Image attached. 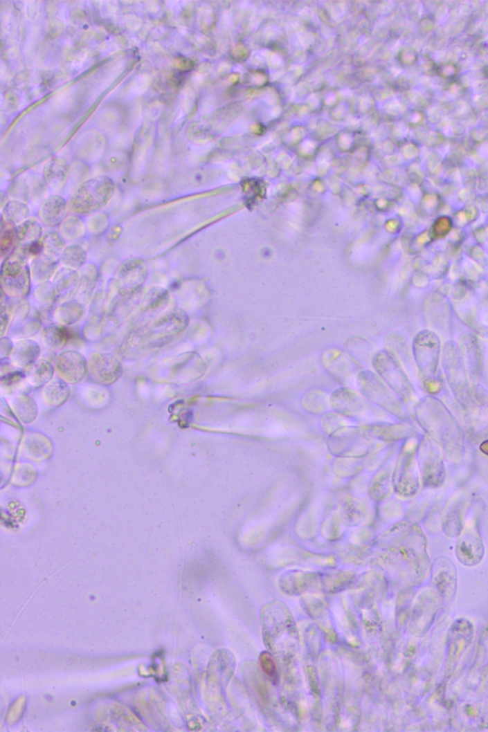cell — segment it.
Segmentation results:
<instances>
[{"instance_id":"6da1fadb","label":"cell","mask_w":488,"mask_h":732,"mask_svg":"<svg viewBox=\"0 0 488 732\" xmlns=\"http://www.w3.org/2000/svg\"><path fill=\"white\" fill-rule=\"evenodd\" d=\"M262 628L265 643L274 652L285 655L290 648H295L297 643V630L295 622L284 605L275 603L264 610L262 616Z\"/></svg>"},{"instance_id":"7a4b0ae2","label":"cell","mask_w":488,"mask_h":732,"mask_svg":"<svg viewBox=\"0 0 488 732\" xmlns=\"http://www.w3.org/2000/svg\"><path fill=\"white\" fill-rule=\"evenodd\" d=\"M115 190L112 179L106 176H96L78 186L71 199V209L80 214L95 213L110 203Z\"/></svg>"},{"instance_id":"3957f363","label":"cell","mask_w":488,"mask_h":732,"mask_svg":"<svg viewBox=\"0 0 488 732\" xmlns=\"http://www.w3.org/2000/svg\"><path fill=\"white\" fill-rule=\"evenodd\" d=\"M189 322L188 315L182 310H174L169 314L153 320L150 324L144 325L129 335L125 340V345L132 348L149 345L154 340H161L166 338L173 337L183 331Z\"/></svg>"},{"instance_id":"277c9868","label":"cell","mask_w":488,"mask_h":732,"mask_svg":"<svg viewBox=\"0 0 488 732\" xmlns=\"http://www.w3.org/2000/svg\"><path fill=\"white\" fill-rule=\"evenodd\" d=\"M441 342L438 336L429 330L419 332L415 338L413 353L419 374L427 387L436 383L437 370L441 358Z\"/></svg>"},{"instance_id":"5b68a950","label":"cell","mask_w":488,"mask_h":732,"mask_svg":"<svg viewBox=\"0 0 488 732\" xmlns=\"http://www.w3.org/2000/svg\"><path fill=\"white\" fill-rule=\"evenodd\" d=\"M32 275L26 259L19 254H12L1 267L2 293L10 298H25L31 290Z\"/></svg>"},{"instance_id":"8992f818","label":"cell","mask_w":488,"mask_h":732,"mask_svg":"<svg viewBox=\"0 0 488 732\" xmlns=\"http://www.w3.org/2000/svg\"><path fill=\"white\" fill-rule=\"evenodd\" d=\"M442 363L450 387L460 401L464 400L467 396L469 383L464 357L456 342H449L444 345Z\"/></svg>"},{"instance_id":"52a82bcc","label":"cell","mask_w":488,"mask_h":732,"mask_svg":"<svg viewBox=\"0 0 488 732\" xmlns=\"http://www.w3.org/2000/svg\"><path fill=\"white\" fill-rule=\"evenodd\" d=\"M147 273V265L143 259H127L116 272L115 281L118 291L123 297L132 296L143 286Z\"/></svg>"},{"instance_id":"ba28073f","label":"cell","mask_w":488,"mask_h":732,"mask_svg":"<svg viewBox=\"0 0 488 732\" xmlns=\"http://www.w3.org/2000/svg\"><path fill=\"white\" fill-rule=\"evenodd\" d=\"M57 372L68 385L82 382L89 373V363L84 356L75 350L63 351L57 357Z\"/></svg>"},{"instance_id":"9c48e42d","label":"cell","mask_w":488,"mask_h":732,"mask_svg":"<svg viewBox=\"0 0 488 732\" xmlns=\"http://www.w3.org/2000/svg\"><path fill=\"white\" fill-rule=\"evenodd\" d=\"M88 363L93 380L102 385H113L123 373L120 360L115 355L109 353H95L91 356Z\"/></svg>"},{"instance_id":"30bf717a","label":"cell","mask_w":488,"mask_h":732,"mask_svg":"<svg viewBox=\"0 0 488 732\" xmlns=\"http://www.w3.org/2000/svg\"><path fill=\"white\" fill-rule=\"evenodd\" d=\"M378 358L379 365H377L376 368L381 373L383 380L401 397L410 398L413 388L395 358L386 353H383Z\"/></svg>"},{"instance_id":"8fae6325","label":"cell","mask_w":488,"mask_h":732,"mask_svg":"<svg viewBox=\"0 0 488 732\" xmlns=\"http://www.w3.org/2000/svg\"><path fill=\"white\" fill-rule=\"evenodd\" d=\"M424 481L426 486H438L444 479V464L439 450L431 441L424 443L421 457Z\"/></svg>"},{"instance_id":"7c38bea8","label":"cell","mask_w":488,"mask_h":732,"mask_svg":"<svg viewBox=\"0 0 488 732\" xmlns=\"http://www.w3.org/2000/svg\"><path fill=\"white\" fill-rule=\"evenodd\" d=\"M457 555L464 564H476L482 559V541L474 527H467L460 538L457 545Z\"/></svg>"},{"instance_id":"4fadbf2b","label":"cell","mask_w":488,"mask_h":732,"mask_svg":"<svg viewBox=\"0 0 488 732\" xmlns=\"http://www.w3.org/2000/svg\"><path fill=\"white\" fill-rule=\"evenodd\" d=\"M80 277L77 270L62 267L55 273L53 284L57 292V299L60 302H68L77 294Z\"/></svg>"},{"instance_id":"5bb4252c","label":"cell","mask_w":488,"mask_h":732,"mask_svg":"<svg viewBox=\"0 0 488 732\" xmlns=\"http://www.w3.org/2000/svg\"><path fill=\"white\" fill-rule=\"evenodd\" d=\"M66 201L60 196H50L43 201L39 207V219L47 226L62 224V222L66 219Z\"/></svg>"},{"instance_id":"9a60e30c","label":"cell","mask_w":488,"mask_h":732,"mask_svg":"<svg viewBox=\"0 0 488 732\" xmlns=\"http://www.w3.org/2000/svg\"><path fill=\"white\" fill-rule=\"evenodd\" d=\"M55 368L49 360L39 358L25 368L24 374L31 387H42L46 385L54 377Z\"/></svg>"},{"instance_id":"2e32d148","label":"cell","mask_w":488,"mask_h":732,"mask_svg":"<svg viewBox=\"0 0 488 732\" xmlns=\"http://www.w3.org/2000/svg\"><path fill=\"white\" fill-rule=\"evenodd\" d=\"M40 347L32 340H21L16 342L11 353L12 365L17 367L26 368L39 360Z\"/></svg>"},{"instance_id":"e0dca14e","label":"cell","mask_w":488,"mask_h":732,"mask_svg":"<svg viewBox=\"0 0 488 732\" xmlns=\"http://www.w3.org/2000/svg\"><path fill=\"white\" fill-rule=\"evenodd\" d=\"M68 173H69V164L67 161L55 156L48 161L45 166V181L53 190H60L66 181Z\"/></svg>"},{"instance_id":"ac0fdd59","label":"cell","mask_w":488,"mask_h":732,"mask_svg":"<svg viewBox=\"0 0 488 732\" xmlns=\"http://www.w3.org/2000/svg\"><path fill=\"white\" fill-rule=\"evenodd\" d=\"M462 357L465 367L469 370L472 378H478L480 371V350L479 343L474 336L464 335L462 340Z\"/></svg>"},{"instance_id":"d6986e66","label":"cell","mask_w":488,"mask_h":732,"mask_svg":"<svg viewBox=\"0 0 488 732\" xmlns=\"http://www.w3.org/2000/svg\"><path fill=\"white\" fill-rule=\"evenodd\" d=\"M83 313H84V305L80 304L77 300H68V302H62L55 309L54 315L58 324L66 327V325H72L78 322L82 319Z\"/></svg>"},{"instance_id":"ffe728a7","label":"cell","mask_w":488,"mask_h":732,"mask_svg":"<svg viewBox=\"0 0 488 732\" xmlns=\"http://www.w3.org/2000/svg\"><path fill=\"white\" fill-rule=\"evenodd\" d=\"M42 395L48 405L57 408L63 405L69 398L70 387L64 381H51L48 385H45Z\"/></svg>"},{"instance_id":"44dd1931","label":"cell","mask_w":488,"mask_h":732,"mask_svg":"<svg viewBox=\"0 0 488 732\" xmlns=\"http://www.w3.org/2000/svg\"><path fill=\"white\" fill-rule=\"evenodd\" d=\"M57 261L48 259V257L39 255L32 262L31 275L32 280L37 284H43L48 282L53 276H55L57 268Z\"/></svg>"},{"instance_id":"7402d4cb","label":"cell","mask_w":488,"mask_h":732,"mask_svg":"<svg viewBox=\"0 0 488 732\" xmlns=\"http://www.w3.org/2000/svg\"><path fill=\"white\" fill-rule=\"evenodd\" d=\"M42 244L43 248L42 256L53 259V261H60L63 251L66 248V242H65L64 238L55 231L47 232L42 237Z\"/></svg>"},{"instance_id":"603a6c76","label":"cell","mask_w":488,"mask_h":732,"mask_svg":"<svg viewBox=\"0 0 488 732\" xmlns=\"http://www.w3.org/2000/svg\"><path fill=\"white\" fill-rule=\"evenodd\" d=\"M17 242L20 246L29 247L40 241L42 237V227L34 219H27L24 223L17 226Z\"/></svg>"},{"instance_id":"cb8c5ba5","label":"cell","mask_w":488,"mask_h":732,"mask_svg":"<svg viewBox=\"0 0 488 732\" xmlns=\"http://www.w3.org/2000/svg\"><path fill=\"white\" fill-rule=\"evenodd\" d=\"M69 339V332L62 325H50L45 328L42 335V342L45 347L51 350L62 349Z\"/></svg>"},{"instance_id":"d4e9b609","label":"cell","mask_w":488,"mask_h":732,"mask_svg":"<svg viewBox=\"0 0 488 732\" xmlns=\"http://www.w3.org/2000/svg\"><path fill=\"white\" fill-rule=\"evenodd\" d=\"M86 259H87V254L82 246L78 244H71L63 251L60 262H62L63 267L77 270L82 268L83 264H85Z\"/></svg>"},{"instance_id":"484cf974","label":"cell","mask_w":488,"mask_h":732,"mask_svg":"<svg viewBox=\"0 0 488 732\" xmlns=\"http://www.w3.org/2000/svg\"><path fill=\"white\" fill-rule=\"evenodd\" d=\"M29 216L30 209L26 203L20 201H10L4 207L2 218L17 226L26 221Z\"/></svg>"},{"instance_id":"4316f807","label":"cell","mask_w":488,"mask_h":732,"mask_svg":"<svg viewBox=\"0 0 488 732\" xmlns=\"http://www.w3.org/2000/svg\"><path fill=\"white\" fill-rule=\"evenodd\" d=\"M12 408H14L15 412H16L19 420L25 423H32L37 418V405H35V403L32 399L28 398L26 396H20V397L15 399Z\"/></svg>"},{"instance_id":"83f0119b","label":"cell","mask_w":488,"mask_h":732,"mask_svg":"<svg viewBox=\"0 0 488 732\" xmlns=\"http://www.w3.org/2000/svg\"><path fill=\"white\" fill-rule=\"evenodd\" d=\"M96 279H97V271L90 266L89 268L85 270L84 275L80 277V285H78L77 294H75V300L80 304L84 305L89 302L93 289H95Z\"/></svg>"},{"instance_id":"f1b7e54d","label":"cell","mask_w":488,"mask_h":732,"mask_svg":"<svg viewBox=\"0 0 488 732\" xmlns=\"http://www.w3.org/2000/svg\"><path fill=\"white\" fill-rule=\"evenodd\" d=\"M60 235L64 239H69V241L82 238L85 235L84 223L78 217H68L60 224Z\"/></svg>"},{"instance_id":"f546056e","label":"cell","mask_w":488,"mask_h":732,"mask_svg":"<svg viewBox=\"0 0 488 732\" xmlns=\"http://www.w3.org/2000/svg\"><path fill=\"white\" fill-rule=\"evenodd\" d=\"M144 298H145L143 302L144 306L147 310H161V308L166 306L169 300L168 293L161 287H155V289L149 290L147 295Z\"/></svg>"},{"instance_id":"4dcf8cb0","label":"cell","mask_w":488,"mask_h":732,"mask_svg":"<svg viewBox=\"0 0 488 732\" xmlns=\"http://www.w3.org/2000/svg\"><path fill=\"white\" fill-rule=\"evenodd\" d=\"M17 241L16 224L12 223L2 218L1 226V251L2 256L8 254Z\"/></svg>"},{"instance_id":"1f68e13d","label":"cell","mask_w":488,"mask_h":732,"mask_svg":"<svg viewBox=\"0 0 488 732\" xmlns=\"http://www.w3.org/2000/svg\"><path fill=\"white\" fill-rule=\"evenodd\" d=\"M35 295L39 302L46 304H52L55 298H57V292H55L54 284L50 282L40 284L35 289Z\"/></svg>"},{"instance_id":"d6a6232c","label":"cell","mask_w":488,"mask_h":732,"mask_svg":"<svg viewBox=\"0 0 488 732\" xmlns=\"http://www.w3.org/2000/svg\"><path fill=\"white\" fill-rule=\"evenodd\" d=\"M6 295L2 293L1 299V336L4 337L5 331H6L7 327L10 322V309L8 306V300H6Z\"/></svg>"},{"instance_id":"836d02e7","label":"cell","mask_w":488,"mask_h":732,"mask_svg":"<svg viewBox=\"0 0 488 732\" xmlns=\"http://www.w3.org/2000/svg\"><path fill=\"white\" fill-rule=\"evenodd\" d=\"M260 662H262V670L271 676L275 677L277 675V668H275V661L273 660L271 655L269 653H262V658H260Z\"/></svg>"},{"instance_id":"e575fe53","label":"cell","mask_w":488,"mask_h":732,"mask_svg":"<svg viewBox=\"0 0 488 732\" xmlns=\"http://www.w3.org/2000/svg\"><path fill=\"white\" fill-rule=\"evenodd\" d=\"M14 345H12L11 340L9 338L2 337L1 339V357L4 358L5 356H9L11 354Z\"/></svg>"},{"instance_id":"d590c367","label":"cell","mask_w":488,"mask_h":732,"mask_svg":"<svg viewBox=\"0 0 488 732\" xmlns=\"http://www.w3.org/2000/svg\"><path fill=\"white\" fill-rule=\"evenodd\" d=\"M441 228H444V232H446V233L449 232L450 228V222L449 219H444V224H442V226L441 219H439V221L436 222V224H434V231L435 234H436L437 236H438L440 231H441Z\"/></svg>"}]
</instances>
